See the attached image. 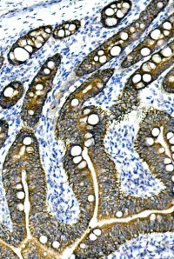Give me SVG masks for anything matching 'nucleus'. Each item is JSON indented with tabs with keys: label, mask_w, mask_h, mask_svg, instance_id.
Masks as SVG:
<instances>
[{
	"label": "nucleus",
	"mask_w": 174,
	"mask_h": 259,
	"mask_svg": "<svg viewBox=\"0 0 174 259\" xmlns=\"http://www.w3.org/2000/svg\"><path fill=\"white\" fill-rule=\"evenodd\" d=\"M134 148L156 179L173 190L174 119L166 111H145Z\"/></svg>",
	"instance_id": "nucleus-1"
},
{
	"label": "nucleus",
	"mask_w": 174,
	"mask_h": 259,
	"mask_svg": "<svg viewBox=\"0 0 174 259\" xmlns=\"http://www.w3.org/2000/svg\"><path fill=\"white\" fill-rule=\"evenodd\" d=\"M173 214L152 213L129 222L112 223L90 230L73 251L76 258H102L142 234L173 232Z\"/></svg>",
	"instance_id": "nucleus-2"
},
{
	"label": "nucleus",
	"mask_w": 174,
	"mask_h": 259,
	"mask_svg": "<svg viewBox=\"0 0 174 259\" xmlns=\"http://www.w3.org/2000/svg\"><path fill=\"white\" fill-rule=\"evenodd\" d=\"M173 52L172 39L134 71L126 81L118 103L111 108V116L113 120H122L124 116L138 108L140 105L139 93L157 80L164 71L172 67Z\"/></svg>",
	"instance_id": "nucleus-3"
},
{
	"label": "nucleus",
	"mask_w": 174,
	"mask_h": 259,
	"mask_svg": "<svg viewBox=\"0 0 174 259\" xmlns=\"http://www.w3.org/2000/svg\"><path fill=\"white\" fill-rule=\"evenodd\" d=\"M167 4L168 1L165 0L152 1L140 14L139 19L121 29L114 36L93 51L89 55L99 58L96 64V71L112 59L121 55L124 50L140 38L159 13L165 9Z\"/></svg>",
	"instance_id": "nucleus-4"
},
{
	"label": "nucleus",
	"mask_w": 174,
	"mask_h": 259,
	"mask_svg": "<svg viewBox=\"0 0 174 259\" xmlns=\"http://www.w3.org/2000/svg\"><path fill=\"white\" fill-rule=\"evenodd\" d=\"M61 62L62 56L59 53L50 57L30 83L20 112L22 120L27 128H34L40 119L44 105L53 89V81Z\"/></svg>",
	"instance_id": "nucleus-5"
},
{
	"label": "nucleus",
	"mask_w": 174,
	"mask_h": 259,
	"mask_svg": "<svg viewBox=\"0 0 174 259\" xmlns=\"http://www.w3.org/2000/svg\"><path fill=\"white\" fill-rule=\"evenodd\" d=\"M114 72V68L101 70L94 73L84 83H81L77 89L70 93L68 98L65 100V104L59 111L57 122L66 120L77 114L84 107V103L88 102L91 99L94 98L105 89Z\"/></svg>",
	"instance_id": "nucleus-6"
},
{
	"label": "nucleus",
	"mask_w": 174,
	"mask_h": 259,
	"mask_svg": "<svg viewBox=\"0 0 174 259\" xmlns=\"http://www.w3.org/2000/svg\"><path fill=\"white\" fill-rule=\"evenodd\" d=\"M173 36V30H166L161 24L154 30L150 31L147 37H145V39L128 54L121 63V68H129L146 57L152 55V53L159 52V50L172 40Z\"/></svg>",
	"instance_id": "nucleus-7"
},
{
	"label": "nucleus",
	"mask_w": 174,
	"mask_h": 259,
	"mask_svg": "<svg viewBox=\"0 0 174 259\" xmlns=\"http://www.w3.org/2000/svg\"><path fill=\"white\" fill-rule=\"evenodd\" d=\"M24 83L20 81H13L4 88L0 93V107L4 110H9L19 102L24 95Z\"/></svg>",
	"instance_id": "nucleus-8"
},
{
	"label": "nucleus",
	"mask_w": 174,
	"mask_h": 259,
	"mask_svg": "<svg viewBox=\"0 0 174 259\" xmlns=\"http://www.w3.org/2000/svg\"><path fill=\"white\" fill-rule=\"evenodd\" d=\"M31 55L27 53L24 48L15 47L13 45L8 54V62L13 66H19L31 59Z\"/></svg>",
	"instance_id": "nucleus-9"
},
{
	"label": "nucleus",
	"mask_w": 174,
	"mask_h": 259,
	"mask_svg": "<svg viewBox=\"0 0 174 259\" xmlns=\"http://www.w3.org/2000/svg\"><path fill=\"white\" fill-rule=\"evenodd\" d=\"M174 71L173 68H171L170 71L168 72L165 78L162 82V87L165 93L169 94H173L174 93Z\"/></svg>",
	"instance_id": "nucleus-10"
},
{
	"label": "nucleus",
	"mask_w": 174,
	"mask_h": 259,
	"mask_svg": "<svg viewBox=\"0 0 174 259\" xmlns=\"http://www.w3.org/2000/svg\"><path fill=\"white\" fill-rule=\"evenodd\" d=\"M9 124L5 119H0V150L8 139Z\"/></svg>",
	"instance_id": "nucleus-11"
},
{
	"label": "nucleus",
	"mask_w": 174,
	"mask_h": 259,
	"mask_svg": "<svg viewBox=\"0 0 174 259\" xmlns=\"http://www.w3.org/2000/svg\"><path fill=\"white\" fill-rule=\"evenodd\" d=\"M0 258H19L11 248L4 244L3 241H0Z\"/></svg>",
	"instance_id": "nucleus-12"
},
{
	"label": "nucleus",
	"mask_w": 174,
	"mask_h": 259,
	"mask_svg": "<svg viewBox=\"0 0 174 259\" xmlns=\"http://www.w3.org/2000/svg\"><path fill=\"white\" fill-rule=\"evenodd\" d=\"M0 240L12 245V232L0 224Z\"/></svg>",
	"instance_id": "nucleus-13"
},
{
	"label": "nucleus",
	"mask_w": 174,
	"mask_h": 259,
	"mask_svg": "<svg viewBox=\"0 0 174 259\" xmlns=\"http://www.w3.org/2000/svg\"><path fill=\"white\" fill-rule=\"evenodd\" d=\"M53 37L55 39H63L65 38V30L63 27V25H57L55 30L53 31Z\"/></svg>",
	"instance_id": "nucleus-14"
},
{
	"label": "nucleus",
	"mask_w": 174,
	"mask_h": 259,
	"mask_svg": "<svg viewBox=\"0 0 174 259\" xmlns=\"http://www.w3.org/2000/svg\"><path fill=\"white\" fill-rule=\"evenodd\" d=\"M81 26V22L78 20V19H75V20H72L71 21V24H70V26L68 28V31L72 33V34H74L76 31H78V29L80 28Z\"/></svg>",
	"instance_id": "nucleus-15"
},
{
	"label": "nucleus",
	"mask_w": 174,
	"mask_h": 259,
	"mask_svg": "<svg viewBox=\"0 0 174 259\" xmlns=\"http://www.w3.org/2000/svg\"><path fill=\"white\" fill-rule=\"evenodd\" d=\"M4 61H5V58H4V57H0V69L2 68Z\"/></svg>",
	"instance_id": "nucleus-16"
},
{
	"label": "nucleus",
	"mask_w": 174,
	"mask_h": 259,
	"mask_svg": "<svg viewBox=\"0 0 174 259\" xmlns=\"http://www.w3.org/2000/svg\"><path fill=\"white\" fill-rule=\"evenodd\" d=\"M71 35H72L70 31H68V30H65V37H68L71 36Z\"/></svg>",
	"instance_id": "nucleus-17"
}]
</instances>
